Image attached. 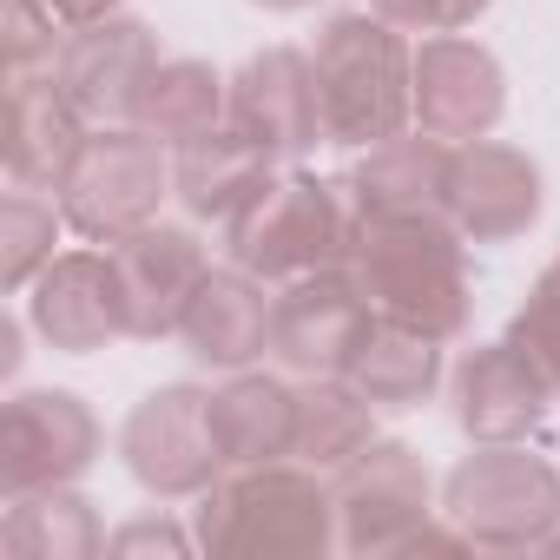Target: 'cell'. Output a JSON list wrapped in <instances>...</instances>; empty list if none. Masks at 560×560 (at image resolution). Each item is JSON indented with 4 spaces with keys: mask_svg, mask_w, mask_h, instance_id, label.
Masks as SVG:
<instances>
[{
    "mask_svg": "<svg viewBox=\"0 0 560 560\" xmlns=\"http://www.w3.org/2000/svg\"><path fill=\"white\" fill-rule=\"evenodd\" d=\"M343 270L370 317L409 324L435 343H455L468 330V237L448 218H396V224H357Z\"/></svg>",
    "mask_w": 560,
    "mask_h": 560,
    "instance_id": "1",
    "label": "cell"
},
{
    "mask_svg": "<svg viewBox=\"0 0 560 560\" xmlns=\"http://www.w3.org/2000/svg\"><path fill=\"white\" fill-rule=\"evenodd\" d=\"M198 547L218 560H324L343 547L337 494L317 481V468L291 462L218 475L198 494Z\"/></svg>",
    "mask_w": 560,
    "mask_h": 560,
    "instance_id": "2",
    "label": "cell"
},
{
    "mask_svg": "<svg viewBox=\"0 0 560 560\" xmlns=\"http://www.w3.org/2000/svg\"><path fill=\"white\" fill-rule=\"evenodd\" d=\"M311 73H317L330 145L370 152V145L409 132V119H416V54L402 47V27L383 21L376 8L330 14L317 27Z\"/></svg>",
    "mask_w": 560,
    "mask_h": 560,
    "instance_id": "3",
    "label": "cell"
},
{
    "mask_svg": "<svg viewBox=\"0 0 560 560\" xmlns=\"http://www.w3.org/2000/svg\"><path fill=\"white\" fill-rule=\"evenodd\" d=\"M350 237H357V211L343 198V178H317L298 165H284L224 224L231 264L264 277V284H291V277L343 264Z\"/></svg>",
    "mask_w": 560,
    "mask_h": 560,
    "instance_id": "4",
    "label": "cell"
},
{
    "mask_svg": "<svg viewBox=\"0 0 560 560\" xmlns=\"http://www.w3.org/2000/svg\"><path fill=\"white\" fill-rule=\"evenodd\" d=\"M442 514L468 547L534 553L560 527V468L527 442H475L442 481Z\"/></svg>",
    "mask_w": 560,
    "mask_h": 560,
    "instance_id": "5",
    "label": "cell"
},
{
    "mask_svg": "<svg viewBox=\"0 0 560 560\" xmlns=\"http://www.w3.org/2000/svg\"><path fill=\"white\" fill-rule=\"evenodd\" d=\"M172 191V165L152 132L139 126H93L86 145L73 152L67 178L54 185L67 224L86 244H119L126 231L159 218V198Z\"/></svg>",
    "mask_w": 560,
    "mask_h": 560,
    "instance_id": "6",
    "label": "cell"
},
{
    "mask_svg": "<svg viewBox=\"0 0 560 560\" xmlns=\"http://www.w3.org/2000/svg\"><path fill=\"white\" fill-rule=\"evenodd\" d=\"M119 455L132 468V481L159 501H191L218 481L224 455H218V435H211V396L191 389V383H165L152 389L126 429H119Z\"/></svg>",
    "mask_w": 560,
    "mask_h": 560,
    "instance_id": "7",
    "label": "cell"
},
{
    "mask_svg": "<svg viewBox=\"0 0 560 560\" xmlns=\"http://www.w3.org/2000/svg\"><path fill=\"white\" fill-rule=\"evenodd\" d=\"M337 534L363 560H396L429 527V468L409 442H370L350 468H337Z\"/></svg>",
    "mask_w": 560,
    "mask_h": 560,
    "instance_id": "8",
    "label": "cell"
},
{
    "mask_svg": "<svg viewBox=\"0 0 560 560\" xmlns=\"http://www.w3.org/2000/svg\"><path fill=\"white\" fill-rule=\"evenodd\" d=\"M100 455V422L73 389H21L0 409V494L80 481Z\"/></svg>",
    "mask_w": 560,
    "mask_h": 560,
    "instance_id": "9",
    "label": "cell"
},
{
    "mask_svg": "<svg viewBox=\"0 0 560 560\" xmlns=\"http://www.w3.org/2000/svg\"><path fill=\"white\" fill-rule=\"evenodd\" d=\"M106 257H113V277H119L126 337H139V343H159L185 324L205 270H211L205 244L185 224H159V218L126 231L119 244H106Z\"/></svg>",
    "mask_w": 560,
    "mask_h": 560,
    "instance_id": "10",
    "label": "cell"
},
{
    "mask_svg": "<svg viewBox=\"0 0 560 560\" xmlns=\"http://www.w3.org/2000/svg\"><path fill=\"white\" fill-rule=\"evenodd\" d=\"M231 126L250 145H264L277 165H304L317 145H330L311 54H298V47L250 54L237 67V80H231Z\"/></svg>",
    "mask_w": 560,
    "mask_h": 560,
    "instance_id": "11",
    "label": "cell"
},
{
    "mask_svg": "<svg viewBox=\"0 0 560 560\" xmlns=\"http://www.w3.org/2000/svg\"><path fill=\"white\" fill-rule=\"evenodd\" d=\"M152 73H159V40L132 14H106V21L73 27L60 60H54V80L86 113V126H132Z\"/></svg>",
    "mask_w": 560,
    "mask_h": 560,
    "instance_id": "12",
    "label": "cell"
},
{
    "mask_svg": "<svg viewBox=\"0 0 560 560\" xmlns=\"http://www.w3.org/2000/svg\"><path fill=\"white\" fill-rule=\"evenodd\" d=\"M363 324H370V304H363L357 277L343 264L291 277L270 298V357L298 376H337L343 357L357 350Z\"/></svg>",
    "mask_w": 560,
    "mask_h": 560,
    "instance_id": "13",
    "label": "cell"
},
{
    "mask_svg": "<svg viewBox=\"0 0 560 560\" xmlns=\"http://www.w3.org/2000/svg\"><path fill=\"white\" fill-rule=\"evenodd\" d=\"M508 106V80H501V60L462 34H429L416 47V126L448 139V145H468V139H488L494 119Z\"/></svg>",
    "mask_w": 560,
    "mask_h": 560,
    "instance_id": "14",
    "label": "cell"
},
{
    "mask_svg": "<svg viewBox=\"0 0 560 560\" xmlns=\"http://www.w3.org/2000/svg\"><path fill=\"white\" fill-rule=\"evenodd\" d=\"M448 172H455V145L416 126V132H396L383 145H370L343 172V198H350L357 224L448 218Z\"/></svg>",
    "mask_w": 560,
    "mask_h": 560,
    "instance_id": "15",
    "label": "cell"
},
{
    "mask_svg": "<svg viewBox=\"0 0 560 560\" xmlns=\"http://www.w3.org/2000/svg\"><path fill=\"white\" fill-rule=\"evenodd\" d=\"M540 218V172L527 152L501 139H468L455 145L448 172V224L468 244H508Z\"/></svg>",
    "mask_w": 560,
    "mask_h": 560,
    "instance_id": "16",
    "label": "cell"
},
{
    "mask_svg": "<svg viewBox=\"0 0 560 560\" xmlns=\"http://www.w3.org/2000/svg\"><path fill=\"white\" fill-rule=\"evenodd\" d=\"M448 402H455V422L475 435V442H527L540 422H547V376L501 337V343H475L455 376H448Z\"/></svg>",
    "mask_w": 560,
    "mask_h": 560,
    "instance_id": "17",
    "label": "cell"
},
{
    "mask_svg": "<svg viewBox=\"0 0 560 560\" xmlns=\"http://www.w3.org/2000/svg\"><path fill=\"white\" fill-rule=\"evenodd\" d=\"M34 330L67 350V357H93L113 337H126V311H119V277L113 257L100 250H60L40 277H34V298H27Z\"/></svg>",
    "mask_w": 560,
    "mask_h": 560,
    "instance_id": "18",
    "label": "cell"
},
{
    "mask_svg": "<svg viewBox=\"0 0 560 560\" xmlns=\"http://www.w3.org/2000/svg\"><path fill=\"white\" fill-rule=\"evenodd\" d=\"M86 113L47 73H8V178L14 185H60L73 152L86 145Z\"/></svg>",
    "mask_w": 560,
    "mask_h": 560,
    "instance_id": "19",
    "label": "cell"
},
{
    "mask_svg": "<svg viewBox=\"0 0 560 560\" xmlns=\"http://www.w3.org/2000/svg\"><path fill=\"white\" fill-rule=\"evenodd\" d=\"M185 350L205 370H250L270 350V298H264V277L250 270H205V284L178 324Z\"/></svg>",
    "mask_w": 560,
    "mask_h": 560,
    "instance_id": "20",
    "label": "cell"
},
{
    "mask_svg": "<svg viewBox=\"0 0 560 560\" xmlns=\"http://www.w3.org/2000/svg\"><path fill=\"white\" fill-rule=\"evenodd\" d=\"M277 172V165L264 145H250L231 119L218 126V132H205V139H191V145H178V159H172V191H178V205L191 211V218H205V224H231Z\"/></svg>",
    "mask_w": 560,
    "mask_h": 560,
    "instance_id": "21",
    "label": "cell"
},
{
    "mask_svg": "<svg viewBox=\"0 0 560 560\" xmlns=\"http://www.w3.org/2000/svg\"><path fill=\"white\" fill-rule=\"evenodd\" d=\"M211 435L224 468L284 462L298 442V389L264 370H231V383L211 389Z\"/></svg>",
    "mask_w": 560,
    "mask_h": 560,
    "instance_id": "22",
    "label": "cell"
},
{
    "mask_svg": "<svg viewBox=\"0 0 560 560\" xmlns=\"http://www.w3.org/2000/svg\"><path fill=\"white\" fill-rule=\"evenodd\" d=\"M343 376L376 402V409H416L435 396L442 383V343L409 330V324H389V317H370L357 350L343 357Z\"/></svg>",
    "mask_w": 560,
    "mask_h": 560,
    "instance_id": "23",
    "label": "cell"
},
{
    "mask_svg": "<svg viewBox=\"0 0 560 560\" xmlns=\"http://www.w3.org/2000/svg\"><path fill=\"white\" fill-rule=\"evenodd\" d=\"M0 547H8V560H93V553H106V527H100L93 501L73 494V481H60V488L8 494Z\"/></svg>",
    "mask_w": 560,
    "mask_h": 560,
    "instance_id": "24",
    "label": "cell"
},
{
    "mask_svg": "<svg viewBox=\"0 0 560 560\" xmlns=\"http://www.w3.org/2000/svg\"><path fill=\"white\" fill-rule=\"evenodd\" d=\"M370 442H376V402H370L343 370H337V376H311V383L298 389V442H291V455H298L304 468L337 475V468H350Z\"/></svg>",
    "mask_w": 560,
    "mask_h": 560,
    "instance_id": "25",
    "label": "cell"
},
{
    "mask_svg": "<svg viewBox=\"0 0 560 560\" xmlns=\"http://www.w3.org/2000/svg\"><path fill=\"white\" fill-rule=\"evenodd\" d=\"M231 119V80H218L205 60H159V73L145 80V100L132 113L139 132H152L159 145H191L205 132H218Z\"/></svg>",
    "mask_w": 560,
    "mask_h": 560,
    "instance_id": "26",
    "label": "cell"
},
{
    "mask_svg": "<svg viewBox=\"0 0 560 560\" xmlns=\"http://www.w3.org/2000/svg\"><path fill=\"white\" fill-rule=\"evenodd\" d=\"M60 198L47 205L40 185H14L0 198V284L8 291H34V277L54 264V244H60Z\"/></svg>",
    "mask_w": 560,
    "mask_h": 560,
    "instance_id": "27",
    "label": "cell"
},
{
    "mask_svg": "<svg viewBox=\"0 0 560 560\" xmlns=\"http://www.w3.org/2000/svg\"><path fill=\"white\" fill-rule=\"evenodd\" d=\"M508 343L547 376V389L560 396V257L534 277V291H527V304L514 311V324H508Z\"/></svg>",
    "mask_w": 560,
    "mask_h": 560,
    "instance_id": "28",
    "label": "cell"
},
{
    "mask_svg": "<svg viewBox=\"0 0 560 560\" xmlns=\"http://www.w3.org/2000/svg\"><path fill=\"white\" fill-rule=\"evenodd\" d=\"M67 21L47 0H8V73H47L67 47Z\"/></svg>",
    "mask_w": 560,
    "mask_h": 560,
    "instance_id": "29",
    "label": "cell"
},
{
    "mask_svg": "<svg viewBox=\"0 0 560 560\" xmlns=\"http://www.w3.org/2000/svg\"><path fill=\"white\" fill-rule=\"evenodd\" d=\"M370 8L383 21L409 27V34H462L494 8V0H370Z\"/></svg>",
    "mask_w": 560,
    "mask_h": 560,
    "instance_id": "30",
    "label": "cell"
},
{
    "mask_svg": "<svg viewBox=\"0 0 560 560\" xmlns=\"http://www.w3.org/2000/svg\"><path fill=\"white\" fill-rule=\"evenodd\" d=\"M191 540H198V534H185L178 521L139 514V521H126L119 534H106V553H119V560H132V553H165V560H185V553H191Z\"/></svg>",
    "mask_w": 560,
    "mask_h": 560,
    "instance_id": "31",
    "label": "cell"
},
{
    "mask_svg": "<svg viewBox=\"0 0 560 560\" xmlns=\"http://www.w3.org/2000/svg\"><path fill=\"white\" fill-rule=\"evenodd\" d=\"M47 8H54L67 27H86V21H106V14H119V0H47Z\"/></svg>",
    "mask_w": 560,
    "mask_h": 560,
    "instance_id": "32",
    "label": "cell"
},
{
    "mask_svg": "<svg viewBox=\"0 0 560 560\" xmlns=\"http://www.w3.org/2000/svg\"><path fill=\"white\" fill-rule=\"evenodd\" d=\"M21 370V324L8 317V324H0V376H14Z\"/></svg>",
    "mask_w": 560,
    "mask_h": 560,
    "instance_id": "33",
    "label": "cell"
},
{
    "mask_svg": "<svg viewBox=\"0 0 560 560\" xmlns=\"http://www.w3.org/2000/svg\"><path fill=\"white\" fill-rule=\"evenodd\" d=\"M257 8H270V14H298V8H311V0H257Z\"/></svg>",
    "mask_w": 560,
    "mask_h": 560,
    "instance_id": "34",
    "label": "cell"
},
{
    "mask_svg": "<svg viewBox=\"0 0 560 560\" xmlns=\"http://www.w3.org/2000/svg\"><path fill=\"white\" fill-rule=\"evenodd\" d=\"M534 553H560V527H553V534H547V540H540Z\"/></svg>",
    "mask_w": 560,
    "mask_h": 560,
    "instance_id": "35",
    "label": "cell"
}]
</instances>
